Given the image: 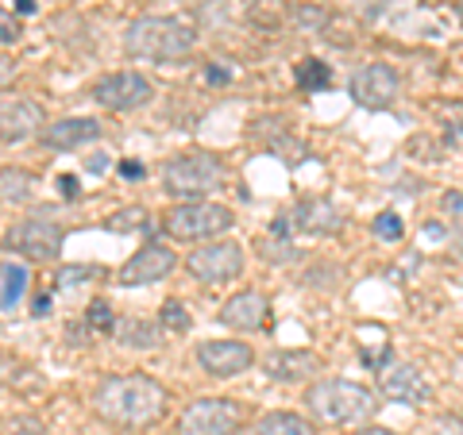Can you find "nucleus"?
Masks as SVG:
<instances>
[{"label":"nucleus","mask_w":463,"mask_h":435,"mask_svg":"<svg viewBox=\"0 0 463 435\" xmlns=\"http://www.w3.org/2000/svg\"><path fill=\"white\" fill-rule=\"evenodd\" d=\"M20 35H24V27H20V20H16V12H0V42H20Z\"/></svg>","instance_id":"nucleus-30"},{"label":"nucleus","mask_w":463,"mask_h":435,"mask_svg":"<svg viewBox=\"0 0 463 435\" xmlns=\"http://www.w3.org/2000/svg\"><path fill=\"white\" fill-rule=\"evenodd\" d=\"M16 69H20V66H16V58L0 51V89H8V85L16 81Z\"/></svg>","instance_id":"nucleus-32"},{"label":"nucleus","mask_w":463,"mask_h":435,"mask_svg":"<svg viewBox=\"0 0 463 435\" xmlns=\"http://www.w3.org/2000/svg\"><path fill=\"white\" fill-rule=\"evenodd\" d=\"M355 435H402V431H390V428H379V424H364Z\"/></svg>","instance_id":"nucleus-38"},{"label":"nucleus","mask_w":463,"mask_h":435,"mask_svg":"<svg viewBox=\"0 0 463 435\" xmlns=\"http://www.w3.org/2000/svg\"><path fill=\"white\" fill-rule=\"evenodd\" d=\"M47 112L32 97H0V147H16V143L39 139L47 127Z\"/></svg>","instance_id":"nucleus-12"},{"label":"nucleus","mask_w":463,"mask_h":435,"mask_svg":"<svg viewBox=\"0 0 463 435\" xmlns=\"http://www.w3.org/2000/svg\"><path fill=\"white\" fill-rule=\"evenodd\" d=\"M185 270L197 285H224L243 273V246L236 239H213L205 246H194L185 258Z\"/></svg>","instance_id":"nucleus-9"},{"label":"nucleus","mask_w":463,"mask_h":435,"mask_svg":"<svg viewBox=\"0 0 463 435\" xmlns=\"http://www.w3.org/2000/svg\"><path fill=\"white\" fill-rule=\"evenodd\" d=\"M47 431V424H43L39 416H16L8 420V435H43Z\"/></svg>","instance_id":"nucleus-28"},{"label":"nucleus","mask_w":463,"mask_h":435,"mask_svg":"<svg viewBox=\"0 0 463 435\" xmlns=\"http://www.w3.org/2000/svg\"><path fill=\"white\" fill-rule=\"evenodd\" d=\"M194 47H197V32L174 16H139L124 32V54L139 58V62L170 66L190 58Z\"/></svg>","instance_id":"nucleus-2"},{"label":"nucleus","mask_w":463,"mask_h":435,"mask_svg":"<svg viewBox=\"0 0 463 435\" xmlns=\"http://www.w3.org/2000/svg\"><path fill=\"white\" fill-rule=\"evenodd\" d=\"M263 370H267V378L279 382V385H301V382H313L317 374L325 370V358L317 351L298 347V351H274L263 362Z\"/></svg>","instance_id":"nucleus-16"},{"label":"nucleus","mask_w":463,"mask_h":435,"mask_svg":"<svg viewBox=\"0 0 463 435\" xmlns=\"http://www.w3.org/2000/svg\"><path fill=\"white\" fill-rule=\"evenodd\" d=\"M289 220H294V227L301 231V236H340L344 231V212L332 205V200L325 197H306V200H298L294 212H289Z\"/></svg>","instance_id":"nucleus-17"},{"label":"nucleus","mask_w":463,"mask_h":435,"mask_svg":"<svg viewBox=\"0 0 463 435\" xmlns=\"http://www.w3.org/2000/svg\"><path fill=\"white\" fill-rule=\"evenodd\" d=\"M35 197V173L24 166H0V205H27Z\"/></svg>","instance_id":"nucleus-21"},{"label":"nucleus","mask_w":463,"mask_h":435,"mask_svg":"<svg viewBox=\"0 0 463 435\" xmlns=\"http://www.w3.org/2000/svg\"><path fill=\"white\" fill-rule=\"evenodd\" d=\"M379 393L386 401H402V404H429L432 401V382L425 378V370L410 366V362H386L379 370Z\"/></svg>","instance_id":"nucleus-14"},{"label":"nucleus","mask_w":463,"mask_h":435,"mask_svg":"<svg viewBox=\"0 0 463 435\" xmlns=\"http://www.w3.org/2000/svg\"><path fill=\"white\" fill-rule=\"evenodd\" d=\"M105 135V124L97 116H62V120H51L43 127L39 143L47 151H78L85 143H97Z\"/></svg>","instance_id":"nucleus-15"},{"label":"nucleus","mask_w":463,"mask_h":435,"mask_svg":"<svg viewBox=\"0 0 463 435\" xmlns=\"http://www.w3.org/2000/svg\"><path fill=\"white\" fill-rule=\"evenodd\" d=\"M5 293H0V304L5 309H16V301L27 293V270L24 266H5Z\"/></svg>","instance_id":"nucleus-24"},{"label":"nucleus","mask_w":463,"mask_h":435,"mask_svg":"<svg viewBox=\"0 0 463 435\" xmlns=\"http://www.w3.org/2000/svg\"><path fill=\"white\" fill-rule=\"evenodd\" d=\"M248 435H313V424L298 412H267L255 420Z\"/></svg>","instance_id":"nucleus-22"},{"label":"nucleus","mask_w":463,"mask_h":435,"mask_svg":"<svg viewBox=\"0 0 463 435\" xmlns=\"http://www.w3.org/2000/svg\"><path fill=\"white\" fill-rule=\"evenodd\" d=\"M85 320H90L93 331L109 336V331L116 328V320H112V304H109V301H93V304H90V312H85Z\"/></svg>","instance_id":"nucleus-27"},{"label":"nucleus","mask_w":463,"mask_h":435,"mask_svg":"<svg viewBox=\"0 0 463 435\" xmlns=\"http://www.w3.org/2000/svg\"><path fill=\"white\" fill-rule=\"evenodd\" d=\"M112 331H116V343L128 347V351H155L163 343V324L147 320V316H124Z\"/></svg>","instance_id":"nucleus-19"},{"label":"nucleus","mask_w":463,"mask_h":435,"mask_svg":"<svg viewBox=\"0 0 463 435\" xmlns=\"http://www.w3.org/2000/svg\"><path fill=\"white\" fill-rule=\"evenodd\" d=\"M163 328H166V331H178V336H185V331H190V312L182 309V301H166V304H163Z\"/></svg>","instance_id":"nucleus-26"},{"label":"nucleus","mask_w":463,"mask_h":435,"mask_svg":"<svg viewBox=\"0 0 463 435\" xmlns=\"http://www.w3.org/2000/svg\"><path fill=\"white\" fill-rule=\"evenodd\" d=\"M347 93L359 108L367 112H383V108H394V100L402 97V74L390 62H367L352 74V85Z\"/></svg>","instance_id":"nucleus-10"},{"label":"nucleus","mask_w":463,"mask_h":435,"mask_svg":"<svg viewBox=\"0 0 463 435\" xmlns=\"http://www.w3.org/2000/svg\"><path fill=\"white\" fill-rule=\"evenodd\" d=\"M236 227V212L216 200H178L163 216V231L174 243H209Z\"/></svg>","instance_id":"nucleus-5"},{"label":"nucleus","mask_w":463,"mask_h":435,"mask_svg":"<svg viewBox=\"0 0 463 435\" xmlns=\"http://www.w3.org/2000/svg\"><path fill=\"white\" fill-rule=\"evenodd\" d=\"M294 81H298L301 93H325L332 85V69H328V62H321V58H301L294 66Z\"/></svg>","instance_id":"nucleus-23"},{"label":"nucleus","mask_w":463,"mask_h":435,"mask_svg":"<svg viewBox=\"0 0 463 435\" xmlns=\"http://www.w3.org/2000/svg\"><path fill=\"white\" fill-rule=\"evenodd\" d=\"M93 412L100 424L120 431H143L155 428L166 416V389L151 374H112L100 378L93 389Z\"/></svg>","instance_id":"nucleus-1"},{"label":"nucleus","mask_w":463,"mask_h":435,"mask_svg":"<svg viewBox=\"0 0 463 435\" xmlns=\"http://www.w3.org/2000/svg\"><path fill=\"white\" fill-rule=\"evenodd\" d=\"M12 378H16V358L0 351V389H5V385H8Z\"/></svg>","instance_id":"nucleus-34"},{"label":"nucleus","mask_w":463,"mask_h":435,"mask_svg":"<svg viewBox=\"0 0 463 435\" xmlns=\"http://www.w3.org/2000/svg\"><path fill=\"white\" fill-rule=\"evenodd\" d=\"M174 270H178V255H174V246H166V243H143L139 251L128 258L120 270H116V285H124V289L155 285V282H166Z\"/></svg>","instance_id":"nucleus-11"},{"label":"nucleus","mask_w":463,"mask_h":435,"mask_svg":"<svg viewBox=\"0 0 463 435\" xmlns=\"http://www.w3.org/2000/svg\"><path fill=\"white\" fill-rule=\"evenodd\" d=\"M243 424L240 401L228 397H197L178 416V435H236Z\"/></svg>","instance_id":"nucleus-8"},{"label":"nucleus","mask_w":463,"mask_h":435,"mask_svg":"<svg viewBox=\"0 0 463 435\" xmlns=\"http://www.w3.org/2000/svg\"><path fill=\"white\" fill-rule=\"evenodd\" d=\"M16 8L20 12H35V0H16Z\"/></svg>","instance_id":"nucleus-41"},{"label":"nucleus","mask_w":463,"mask_h":435,"mask_svg":"<svg viewBox=\"0 0 463 435\" xmlns=\"http://www.w3.org/2000/svg\"><path fill=\"white\" fill-rule=\"evenodd\" d=\"M58 185H62V197H78V193H81L74 173H62V178H58Z\"/></svg>","instance_id":"nucleus-36"},{"label":"nucleus","mask_w":463,"mask_h":435,"mask_svg":"<svg viewBox=\"0 0 463 435\" xmlns=\"http://www.w3.org/2000/svg\"><path fill=\"white\" fill-rule=\"evenodd\" d=\"M197 366L209 378H240L255 366V351L243 339H205L197 347Z\"/></svg>","instance_id":"nucleus-13"},{"label":"nucleus","mask_w":463,"mask_h":435,"mask_svg":"<svg viewBox=\"0 0 463 435\" xmlns=\"http://www.w3.org/2000/svg\"><path fill=\"white\" fill-rule=\"evenodd\" d=\"M143 216H147V212H143V208H124V212H120V220H112L109 227H112V231H128V227H136V224H143Z\"/></svg>","instance_id":"nucleus-31"},{"label":"nucleus","mask_w":463,"mask_h":435,"mask_svg":"<svg viewBox=\"0 0 463 435\" xmlns=\"http://www.w3.org/2000/svg\"><path fill=\"white\" fill-rule=\"evenodd\" d=\"M444 212H452L456 220H463V197L459 193H444Z\"/></svg>","instance_id":"nucleus-35"},{"label":"nucleus","mask_w":463,"mask_h":435,"mask_svg":"<svg viewBox=\"0 0 463 435\" xmlns=\"http://www.w3.org/2000/svg\"><path fill=\"white\" fill-rule=\"evenodd\" d=\"M270 316V301L259 289H240L221 304V324L232 331H259Z\"/></svg>","instance_id":"nucleus-18"},{"label":"nucleus","mask_w":463,"mask_h":435,"mask_svg":"<svg viewBox=\"0 0 463 435\" xmlns=\"http://www.w3.org/2000/svg\"><path fill=\"white\" fill-rule=\"evenodd\" d=\"M51 312V297H35V304H32V316L35 320H43V316Z\"/></svg>","instance_id":"nucleus-37"},{"label":"nucleus","mask_w":463,"mask_h":435,"mask_svg":"<svg viewBox=\"0 0 463 435\" xmlns=\"http://www.w3.org/2000/svg\"><path fill=\"white\" fill-rule=\"evenodd\" d=\"M456 12H459V20H463V0H456Z\"/></svg>","instance_id":"nucleus-42"},{"label":"nucleus","mask_w":463,"mask_h":435,"mask_svg":"<svg viewBox=\"0 0 463 435\" xmlns=\"http://www.w3.org/2000/svg\"><path fill=\"white\" fill-rule=\"evenodd\" d=\"M62 246H66V227L51 220L47 212H35V216H24L20 224L8 227L5 236V251L20 255L24 263H58L62 258Z\"/></svg>","instance_id":"nucleus-6"},{"label":"nucleus","mask_w":463,"mask_h":435,"mask_svg":"<svg viewBox=\"0 0 463 435\" xmlns=\"http://www.w3.org/2000/svg\"><path fill=\"white\" fill-rule=\"evenodd\" d=\"M347 5H352L355 12H359V16H379V12H383V5H386V0H347Z\"/></svg>","instance_id":"nucleus-33"},{"label":"nucleus","mask_w":463,"mask_h":435,"mask_svg":"<svg viewBox=\"0 0 463 435\" xmlns=\"http://www.w3.org/2000/svg\"><path fill=\"white\" fill-rule=\"evenodd\" d=\"M93 278H100L97 266H62V273H58L62 285H78V282H93Z\"/></svg>","instance_id":"nucleus-29"},{"label":"nucleus","mask_w":463,"mask_h":435,"mask_svg":"<svg viewBox=\"0 0 463 435\" xmlns=\"http://www.w3.org/2000/svg\"><path fill=\"white\" fill-rule=\"evenodd\" d=\"M306 409L321 424L340 428H364L367 420L379 412V393L347 378H317L306 389Z\"/></svg>","instance_id":"nucleus-3"},{"label":"nucleus","mask_w":463,"mask_h":435,"mask_svg":"<svg viewBox=\"0 0 463 435\" xmlns=\"http://www.w3.org/2000/svg\"><path fill=\"white\" fill-rule=\"evenodd\" d=\"M371 231L379 239H386V243H398L405 236V224H402L398 212H379V216H374V224H371Z\"/></svg>","instance_id":"nucleus-25"},{"label":"nucleus","mask_w":463,"mask_h":435,"mask_svg":"<svg viewBox=\"0 0 463 435\" xmlns=\"http://www.w3.org/2000/svg\"><path fill=\"white\" fill-rule=\"evenodd\" d=\"M90 97L105 112H136L155 100V81L147 74H139V69H112V74L97 78L90 85Z\"/></svg>","instance_id":"nucleus-7"},{"label":"nucleus","mask_w":463,"mask_h":435,"mask_svg":"<svg viewBox=\"0 0 463 435\" xmlns=\"http://www.w3.org/2000/svg\"><path fill=\"white\" fill-rule=\"evenodd\" d=\"M120 173L124 178H143V166L139 162H120Z\"/></svg>","instance_id":"nucleus-39"},{"label":"nucleus","mask_w":463,"mask_h":435,"mask_svg":"<svg viewBox=\"0 0 463 435\" xmlns=\"http://www.w3.org/2000/svg\"><path fill=\"white\" fill-rule=\"evenodd\" d=\"M224 181V162L213 151H182L163 166V190L178 200H205Z\"/></svg>","instance_id":"nucleus-4"},{"label":"nucleus","mask_w":463,"mask_h":435,"mask_svg":"<svg viewBox=\"0 0 463 435\" xmlns=\"http://www.w3.org/2000/svg\"><path fill=\"white\" fill-rule=\"evenodd\" d=\"M452 246H456V255H463V220H459V231H456V239H452Z\"/></svg>","instance_id":"nucleus-40"},{"label":"nucleus","mask_w":463,"mask_h":435,"mask_svg":"<svg viewBox=\"0 0 463 435\" xmlns=\"http://www.w3.org/2000/svg\"><path fill=\"white\" fill-rule=\"evenodd\" d=\"M289 227H294V220H289V212L282 216H274V224H270V236L259 239V255L267 258V263H294L298 258V246L294 239H289Z\"/></svg>","instance_id":"nucleus-20"}]
</instances>
